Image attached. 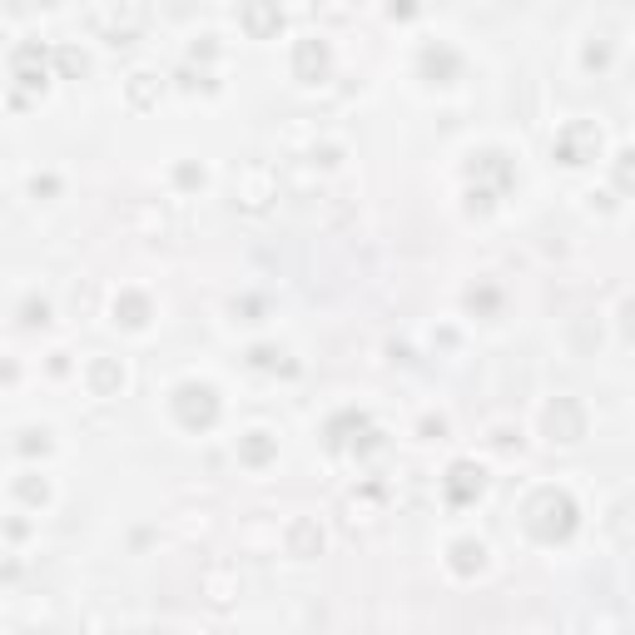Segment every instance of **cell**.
<instances>
[{
	"instance_id": "13",
	"label": "cell",
	"mask_w": 635,
	"mask_h": 635,
	"mask_svg": "<svg viewBox=\"0 0 635 635\" xmlns=\"http://www.w3.org/2000/svg\"><path fill=\"white\" fill-rule=\"evenodd\" d=\"M288 546H293V556H318V551H323V531H318L313 521H293Z\"/></svg>"
},
{
	"instance_id": "10",
	"label": "cell",
	"mask_w": 635,
	"mask_h": 635,
	"mask_svg": "<svg viewBox=\"0 0 635 635\" xmlns=\"http://www.w3.org/2000/svg\"><path fill=\"white\" fill-rule=\"evenodd\" d=\"M239 20H244V30H249L254 40H268V35L283 30V10H278V5H244Z\"/></svg>"
},
{
	"instance_id": "1",
	"label": "cell",
	"mask_w": 635,
	"mask_h": 635,
	"mask_svg": "<svg viewBox=\"0 0 635 635\" xmlns=\"http://www.w3.org/2000/svg\"><path fill=\"white\" fill-rule=\"evenodd\" d=\"M521 521H526V531H531L536 541L556 546V541H571V536H576L581 511H576V502H571V492H561V487H541V492L526 502Z\"/></svg>"
},
{
	"instance_id": "24",
	"label": "cell",
	"mask_w": 635,
	"mask_h": 635,
	"mask_svg": "<svg viewBox=\"0 0 635 635\" xmlns=\"http://www.w3.org/2000/svg\"><path fill=\"white\" fill-rule=\"evenodd\" d=\"M15 492H20L25 502H45V487H35V482H15Z\"/></svg>"
},
{
	"instance_id": "6",
	"label": "cell",
	"mask_w": 635,
	"mask_h": 635,
	"mask_svg": "<svg viewBox=\"0 0 635 635\" xmlns=\"http://www.w3.org/2000/svg\"><path fill=\"white\" fill-rule=\"evenodd\" d=\"M546 432H551V442L571 447V442L586 437V412H581L571 397H556V402L546 407Z\"/></svg>"
},
{
	"instance_id": "14",
	"label": "cell",
	"mask_w": 635,
	"mask_h": 635,
	"mask_svg": "<svg viewBox=\"0 0 635 635\" xmlns=\"http://www.w3.org/2000/svg\"><path fill=\"white\" fill-rule=\"evenodd\" d=\"M90 382H95V392H100V397H110V392H120V387H125V368H120V363H110V358H100V363L90 368Z\"/></svg>"
},
{
	"instance_id": "22",
	"label": "cell",
	"mask_w": 635,
	"mask_h": 635,
	"mask_svg": "<svg viewBox=\"0 0 635 635\" xmlns=\"http://www.w3.org/2000/svg\"><path fill=\"white\" fill-rule=\"evenodd\" d=\"M174 179L194 189V184H204V169H194V164H179V174H174Z\"/></svg>"
},
{
	"instance_id": "19",
	"label": "cell",
	"mask_w": 635,
	"mask_h": 635,
	"mask_svg": "<svg viewBox=\"0 0 635 635\" xmlns=\"http://www.w3.org/2000/svg\"><path fill=\"white\" fill-rule=\"evenodd\" d=\"M581 65H586V70H606V65H611V45H606V40H596V45H586V55H581Z\"/></svg>"
},
{
	"instance_id": "5",
	"label": "cell",
	"mask_w": 635,
	"mask_h": 635,
	"mask_svg": "<svg viewBox=\"0 0 635 635\" xmlns=\"http://www.w3.org/2000/svg\"><path fill=\"white\" fill-rule=\"evenodd\" d=\"M442 492L452 507H472L482 492H487V472L477 462H452V472L442 477Z\"/></svg>"
},
{
	"instance_id": "2",
	"label": "cell",
	"mask_w": 635,
	"mask_h": 635,
	"mask_svg": "<svg viewBox=\"0 0 635 635\" xmlns=\"http://www.w3.org/2000/svg\"><path fill=\"white\" fill-rule=\"evenodd\" d=\"M174 417L189 427V432H209L219 422V392L209 382H184L174 387Z\"/></svg>"
},
{
	"instance_id": "11",
	"label": "cell",
	"mask_w": 635,
	"mask_h": 635,
	"mask_svg": "<svg viewBox=\"0 0 635 635\" xmlns=\"http://www.w3.org/2000/svg\"><path fill=\"white\" fill-rule=\"evenodd\" d=\"M115 323L144 328V323H149V298H144V293H120V298H115Z\"/></svg>"
},
{
	"instance_id": "15",
	"label": "cell",
	"mask_w": 635,
	"mask_h": 635,
	"mask_svg": "<svg viewBox=\"0 0 635 635\" xmlns=\"http://www.w3.org/2000/svg\"><path fill=\"white\" fill-rule=\"evenodd\" d=\"M273 452H278V442H273L268 432H249V437L239 442V457H244L249 467H263V462H268Z\"/></svg>"
},
{
	"instance_id": "9",
	"label": "cell",
	"mask_w": 635,
	"mask_h": 635,
	"mask_svg": "<svg viewBox=\"0 0 635 635\" xmlns=\"http://www.w3.org/2000/svg\"><path fill=\"white\" fill-rule=\"evenodd\" d=\"M472 179H492V189L497 194H507L511 189V159L502 149H487V154H477V164H472Z\"/></svg>"
},
{
	"instance_id": "23",
	"label": "cell",
	"mask_w": 635,
	"mask_h": 635,
	"mask_svg": "<svg viewBox=\"0 0 635 635\" xmlns=\"http://www.w3.org/2000/svg\"><path fill=\"white\" fill-rule=\"evenodd\" d=\"M45 318H50V308L30 298V303H25V323H45Z\"/></svg>"
},
{
	"instance_id": "17",
	"label": "cell",
	"mask_w": 635,
	"mask_h": 635,
	"mask_svg": "<svg viewBox=\"0 0 635 635\" xmlns=\"http://www.w3.org/2000/svg\"><path fill=\"white\" fill-rule=\"evenodd\" d=\"M55 65H60V70H65V75L75 80V75H85V65H90V60H85V55H80L75 45H60V50H55Z\"/></svg>"
},
{
	"instance_id": "21",
	"label": "cell",
	"mask_w": 635,
	"mask_h": 635,
	"mask_svg": "<svg viewBox=\"0 0 635 635\" xmlns=\"http://www.w3.org/2000/svg\"><path fill=\"white\" fill-rule=\"evenodd\" d=\"M472 308H482V313H492L497 308V288H472V298H467Z\"/></svg>"
},
{
	"instance_id": "18",
	"label": "cell",
	"mask_w": 635,
	"mask_h": 635,
	"mask_svg": "<svg viewBox=\"0 0 635 635\" xmlns=\"http://www.w3.org/2000/svg\"><path fill=\"white\" fill-rule=\"evenodd\" d=\"M616 189L635 194V149H626V154L616 159Z\"/></svg>"
},
{
	"instance_id": "16",
	"label": "cell",
	"mask_w": 635,
	"mask_h": 635,
	"mask_svg": "<svg viewBox=\"0 0 635 635\" xmlns=\"http://www.w3.org/2000/svg\"><path fill=\"white\" fill-rule=\"evenodd\" d=\"M154 95H159V75H149V70L129 75V100H134V105H149Z\"/></svg>"
},
{
	"instance_id": "12",
	"label": "cell",
	"mask_w": 635,
	"mask_h": 635,
	"mask_svg": "<svg viewBox=\"0 0 635 635\" xmlns=\"http://www.w3.org/2000/svg\"><path fill=\"white\" fill-rule=\"evenodd\" d=\"M482 561H487V546H482V541H472V536H467V541H457V546H452V571H457V576L482 571Z\"/></svg>"
},
{
	"instance_id": "8",
	"label": "cell",
	"mask_w": 635,
	"mask_h": 635,
	"mask_svg": "<svg viewBox=\"0 0 635 635\" xmlns=\"http://www.w3.org/2000/svg\"><path fill=\"white\" fill-rule=\"evenodd\" d=\"M417 70H422V80H432V85H447L457 70H462V55L452 50V45H422V55H417Z\"/></svg>"
},
{
	"instance_id": "4",
	"label": "cell",
	"mask_w": 635,
	"mask_h": 635,
	"mask_svg": "<svg viewBox=\"0 0 635 635\" xmlns=\"http://www.w3.org/2000/svg\"><path fill=\"white\" fill-rule=\"evenodd\" d=\"M45 75H50V50H45L40 40H20V45L10 50V80H15L20 90H40Z\"/></svg>"
},
{
	"instance_id": "20",
	"label": "cell",
	"mask_w": 635,
	"mask_h": 635,
	"mask_svg": "<svg viewBox=\"0 0 635 635\" xmlns=\"http://www.w3.org/2000/svg\"><path fill=\"white\" fill-rule=\"evenodd\" d=\"M278 358H283L278 348H254V353H249L254 368H283V373H293V363H278Z\"/></svg>"
},
{
	"instance_id": "25",
	"label": "cell",
	"mask_w": 635,
	"mask_h": 635,
	"mask_svg": "<svg viewBox=\"0 0 635 635\" xmlns=\"http://www.w3.org/2000/svg\"><path fill=\"white\" fill-rule=\"evenodd\" d=\"M621 318H626V338H631V343H635V298H631V303H626V308H621Z\"/></svg>"
},
{
	"instance_id": "3",
	"label": "cell",
	"mask_w": 635,
	"mask_h": 635,
	"mask_svg": "<svg viewBox=\"0 0 635 635\" xmlns=\"http://www.w3.org/2000/svg\"><path fill=\"white\" fill-rule=\"evenodd\" d=\"M601 154V129L586 125V120H571V125L556 134V159L561 164H571V169H581V164H591Z\"/></svg>"
},
{
	"instance_id": "7",
	"label": "cell",
	"mask_w": 635,
	"mask_h": 635,
	"mask_svg": "<svg viewBox=\"0 0 635 635\" xmlns=\"http://www.w3.org/2000/svg\"><path fill=\"white\" fill-rule=\"evenodd\" d=\"M328 65H333V50H328V40H323V35H308V40H298V45H293V75H298L303 85L323 80V75H328Z\"/></svg>"
}]
</instances>
